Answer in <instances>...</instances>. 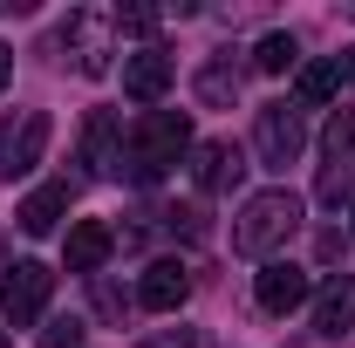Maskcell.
Segmentation results:
<instances>
[{"label":"cell","mask_w":355,"mask_h":348,"mask_svg":"<svg viewBox=\"0 0 355 348\" xmlns=\"http://www.w3.org/2000/svg\"><path fill=\"white\" fill-rule=\"evenodd\" d=\"M184 294H191V273H184L178 260H157L150 273H144V287H137V301L150 307V314H178Z\"/></svg>","instance_id":"cell-8"},{"label":"cell","mask_w":355,"mask_h":348,"mask_svg":"<svg viewBox=\"0 0 355 348\" xmlns=\"http://www.w3.org/2000/svg\"><path fill=\"white\" fill-rule=\"evenodd\" d=\"M42 150H48V116L35 110V116L21 123V137H14V177L35 171V164H42Z\"/></svg>","instance_id":"cell-15"},{"label":"cell","mask_w":355,"mask_h":348,"mask_svg":"<svg viewBox=\"0 0 355 348\" xmlns=\"http://www.w3.org/2000/svg\"><path fill=\"white\" fill-rule=\"evenodd\" d=\"M7 76H14V55H7V48H0V89H7Z\"/></svg>","instance_id":"cell-22"},{"label":"cell","mask_w":355,"mask_h":348,"mask_svg":"<svg viewBox=\"0 0 355 348\" xmlns=\"http://www.w3.org/2000/svg\"><path fill=\"white\" fill-rule=\"evenodd\" d=\"M321 150H328L321 198H328V205L355 198V110H335V123H328V137H321Z\"/></svg>","instance_id":"cell-4"},{"label":"cell","mask_w":355,"mask_h":348,"mask_svg":"<svg viewBox=\"0 0 355 348\" xmlns=\"http://www.w3.org/2000/svg\"><path fill=\"white\" fill-rule=\"evenodd\" d=\"M232 96H239V69H225V62H205V69H198V103H232Z\"/></svg>","instance_id":"cell-17"},{"label":"cell","mask_w":355,"mask_h":348,"mask_svg":"<svg viewBox=\"0 0 355 348\" xmlns=\"http://www.w3.org/2000/svg\"><path fill=\"white\" fill-rule=\"evenodd\" d=\"M137 348H191V328H157V335H144Z\"/></svg>","instance_id":"cell-21"},{"label":"cell","mask_w":355,"mask_h":348,"mask_svg":"<svg viewBox=\"0 0 355 348\" xmlns=\"http://www.w3.org/2000/svg\"><path fill=\"white\" fill-rule=\"evenodd\" d=\"M62 212H69V184H42V191H28V198H21V232H35V239H42V232H55V225H62Z\"/></svg>","instance_id":"cell-12"},{"label":"cell","mask_w":355,"mask_h":348,"mask_svg":"<svg viewBox=\"0 0 355 348\" xmlns=\"http://www.w3.org/2000/svg\"><path fill=\"white\" fill-rule=\"evenodd\" d=\"M123 89H130L137 103H157V96L171 89V55H157V48L123 55Z\"/></svg>","instance_id":"cell-9"},{"label":"cell","mask_w":355,"mask_h":348,"mask_svg":"<svg viewBox=\"0 0 355 348\" xmlns=\"http://www.w3.org/2000/svg\"><path fill=\"white\" fill-rule=\"evenodd\" d=\"M239 171H246V164H239L232 143H205V150H198V191H232Z\"/></svg>","instance_id":"cell-14"},{"label":"cell","mask_w":355,"mask_h":348,"mask_svg":"<svg viewBox=\"0 0 355 348\" xmlns=\"http://www.w3.org/2000/svg\"><path fill=\"white\" fill-rule=\"evenodd\" d=\"M253 150H260V164H294V157L308 150L301 110H294V103H266L260 123H253Z\"/></svg>","instance_id":"cell-3"},{"label":"cell","mask_w":355,"mask_h":348,"mask_svg":"<svg viewBox=\"0 0 355 348\" xmlns=\"http://www.w3.org/2000/svg\"><path fill=\"white\" fill-rule=\"evenodd\" d=\"M62 42H76V48H83V69H89V76H103V69H110V55H103V35L89 28L83 14H76V21L62 28Z\"/></svg>","instance_id":"cell-18"},{"label":"cell","mask_w":355,"mask_h":348,"mask_svg":"<svg viewBox=\"0 0 355 348\" xmlns=\"http://www.w3.org/2000/svg\"><path fill=\"white\" fill-rule=\"evenodd\" d=\"M116 28H130V35H150V28H157V7H123V14H116Z\"/></svg>","instance_id":"cell-19"},{"label":"cell","mask_w":355,"mask_h":348,"mask_svg":"<svg viewBox=\"0 0 355 348\" xmlns=\"http://www.w3.org/2000/svg\"><path fill=\"white\" fill-rule=\"evenodd\" d=\"M48 294H55V273H48L42 260H21L7 273V287H0V314H7L14 328H28V321H42Z\"/></svg>","instance_id":"cell-5"},{"label":"cell","mask_w":355,"mask_h":348,"mask_svg":"<svg viewBox=\"0 0 355 348\" xmlns=\"http://www.w3.org/2000/svg\"><path fill=\"white\" fill-rule=\"evenodd\" d=\"M342 76H349V82H355V48H349V55H342Z\"/></svg>","instance_id":"cell-23"},{"label":"cell","mask_w":355,"mask_h":348,"mask_svg":"<svg viewBox=\"0 0 355 348\" xmlns=\"http://www.w3.org/2000/svg\"><path fill=\"white\" fill-rule=\"evenodd\" d=\"M314 328H321V335H349L355 328V273L321 280V294H314Z\"/></svg>","instance_id":"cell-7"},{"label":"cell","mask_w":355,"mask_h":348,"mask_svg":"<svg viewBox=\"0 0 355 348\" xmlns=\"http://www.w3.org/2000/svg\"><path fill=\"white\" fill-rule=\"evenodd\" d=\"M294 62H301L294 35H260V48H253V69H260V76H287Z\"/></svg>","instance_id":"cell-16"},{"label":"cell","mask_w":355,"mask_h":348,"mask_svg":"<svg viewBox=\"0 0 355 348\" xmlns=\"http://www.w3.org/2000/svg\"><path fill=\"white\" fill-rule=\"evenodd\" d=\"M191 150V116L184 110H150L144 123H137L130 150H123V164H116V177H130V184H150V177H164Z\"/></svg>","instance_id":"cell-1"},{"label":"cell","mask_w":355,"mask_h":348,"mask_svg":"<svg viewBox=\"0 0 355 348\" xmlns=\"http://www.w3.org/2000/svg\"><path fill=\"white\" fill-rule=\"evenodd\" d=\"M110 246H116V232H110L103 218H83V225H69V273H96V266L110 260Z\"/></svg>","instance_id":"cell-11"},{"label":"cell","mask_w":355,"mask_h":348,"mask_svg":"<svg viewBox=\"0 0 355 348\" xmlns=\"http://www.w3.org/2000/svg\"><path fill=\"white\" fill-rule=\"evenodd\" d=\"M253 294H260L266 314H294V307L308 301V273H301L294 260H266L260 280H253Z\"/></svg>","instance_id":"cell-6"},{"label":"cell","mask_w":355,"mask_h":348,"mask_svg":"<svg viewBox=\"0 0 355 348\" xmlns=\"http://www.w3.org/2000/svg\"><path fill=\"white\" fill-rule=\"evenodd\" d=\"M42 348H83V328H76V321H55L42 335Z\"/></svg>","instance_id":"cell-20"},{"label":"cell","mask_w":355,"mask_h":348,"mask_svg":"<svg viewBox=\"0 0 355 348\" xmlns=\"http://www.w3.org/2000/svg\"><path fill=\"white\" fill-rule=\"evenodd\" d=\"M301 225V198L287 191V184H273V191H253L239 218H232V246L246 253V260H273L280 246H287V232Z\"/></svg>","instance_id":"cell-2"},{"label":"cell","mask_w":355,"mask_h":348,"mask_svg":"<svg viewBox=\"0 0 355 348\" xmlns=\"http://www.w3.org/2000/svg\"><path fill=\"white\" fill-rule=\"evenodd\" d=\"M335 89H342V62H301V76H294V103L301 110L335 103Z\"/></svg>","instance_id":"cell-13"},{"label":"cell","mask_w":355,"mask_h":348,"mask_svg":"<svg viewBox=\"0 0 355 348\" xmlns=\"http://www.w3.org/2000/svg\"><path fill=\"white\" fill-rule=\"evenodd\" d=\"M83 157H89V171H96V177H116V164H123V143H116V116H110V110H96V116H89V130H83Z\"/></svg>","instance_id":"cell-10"}]
</instances>
